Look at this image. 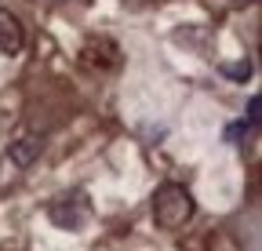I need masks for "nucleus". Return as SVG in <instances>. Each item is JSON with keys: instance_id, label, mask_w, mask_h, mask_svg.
<instances>
[{"instance_id": "1", "label": "nucleus", "mask_w": 262, "mask_h": 251, "mask_svg": "<svg viewBox=\"0 0 262 251\" xmlns=\"http://www.w3.org/2000/svg\"><path fill=\"white\" fill-rule=\"evenodd\" d=\"M196 204H193V193L179 182H164L160 190L153 193V222L160 230H179L193 218Z\"/></svg>"}, {"instance_id": "2", "label": "nucleus", "mask_w": 262, "mask_h": 251, "mask_svg": "<svg viewBox=\"0 0 262 251\" xmlns=\"http://www.w3.org/2000/svg\"><path fill=\"white\" fill-rule=\"evenodd\" d=\"M88 200H84V193H73V197H58L51 208H48V215H51V222L58 226V230H80L84 222H88Z\"/></svg>"}, {"instance_id": "3", "label": "nucleus", "mask_w": 262, "mask_h": 251, "mask_svg": "<svg viewBox=\"0 0 262 251\" xmlns=\"http://www.w3.org/2000/svg\"><path fill=\"white\" fill-rule=\"evenodd\" d=\"M84 62H88L91 70H98V73H117L120 62H124V55H120V48L110 37H98V40H88L84 44Z\"/></svg>"}, {"instance_id": "4", "label": "nucleus", "mask_w": 262, "mask_h": 251, "mask_svg": "<svg viewBox=\"0 0 262 251\" xmlns=\"http://www.w3.org/2000/svg\"><path fill=\"white\" fill-rule=\"evenodd\" d=\"M26 44V29L18 22V15H11L8 8H0V51L4 55H18Z\"/></svg>"}, {"instance_id": "5", "label": "nucleus", "mask_w": 262, "mask_h": 251, "mask_svg": "<svg viewBox=\"0 0 262 251\" xmlns=\"http://www.w3.org/2000/svg\"><path fill=\"white\" fill-rule=\"evenodd\" d=\"M40 149H44V139H40V135H26V139L11 142V149H8V161H11L15 168H29V164L40 156Z\"/></svg>"}, {"instance_id": "6", "label": "nucleus", "mask_w": 262, "mask_h": 251, "mask_svg": "<svg viewBox=\"0 0 262 251\" xmlns=\"http://www.w3.org/2000/svg\"><path fill=\"white\" fill-rule=\"evenodd\" d=\"M258 106H262V102H258V95H255V99L248 102V128H255V124H258Z\"/></svg>"}, {"instance_id": "7", "label": "nucleus", "mask_w": 262, "mask_h": 251, "mask_svg": "<svg viewBox=\"0 0 262 251\" xmlns=\"http://www.w3.org/2000/svg\"><path fill=\"white\" fill-rule=\"evenodd\" d=\"M226 73H229V77H237V80H244V77L251 73V66H248V62H241V66H226Z\"/></svg>"}, {"instance_id": "8", "label": "nucleus", "mask_w": 262, "mask_h": 251, "mask_svg": "<svg viewBox=\"0 0 262 251\" xmlns=\"http://www.w3.org/2000/svg\"><path fill=\"white\" fill-rule=\"evenodd\" d=\"M229 4H233V8H244V4H255V0H229Z\"/></svg>"}]
</instances>
